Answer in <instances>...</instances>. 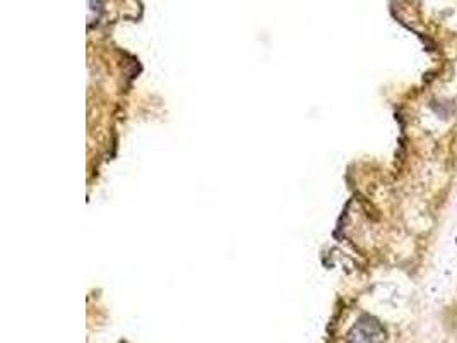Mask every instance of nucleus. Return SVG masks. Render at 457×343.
Segmentation results:
<instances>
[{
	"label": "nucleus",
	"instance_id": "nucleus-1",
	"mask_svg": "<svg viewBox=\"0 0 457 343\" xmlns=\"http://www.w3.org/2000/svg\"><path fill=\"white\" fill-rule=\"evenodd\" d=\"M388 342V330L384 328L377 318L370 314H363L357 319L346 335V343H385Z\"/></svg>",
	"mask_w": 457,
	"mask_h": 343
}]
</instances>
